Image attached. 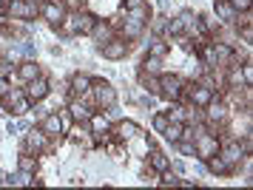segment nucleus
Returning <instances> with one entry per match:
<instances>
[{"label":"nucleus","mask_w":253,"mask_h":190,"mask_svg":"<svg viewBox=\"0 0 253 190\" xmlns=\"http://www.w3.org/2000/svg\"><path fill=\"white\" fill-rule=\"evenodd\" d=\"M157 85H160V91L168 97V100H179V97H182V85L185 82H182V77H176V74H162Z\"/></svg>","instance_id":"obj_1"},{"label":"nucleus","mask_w":253,"mask_h":190,"mask_svg":"<svg viewBox=\"0 0 253 190\" xmlns=\"http://www.w3.org/2000/svg\"><path fill=\"white\" fill-rule=\"evenodd\" d=\"M194 153L199 159H208V156H213V153H219V139L211 134H199L194 142Z\"/></svg>","instance_id":"obj_2"},{"label":"nucleus","mask_w":253,"mask_h":190,"mask_svg":"<svg viewBox=\"0 0 253 190\" xmlns=\"http://www.w3.org/2000/svg\"><path fill=\"white\" fill-rule=\"evenodd\" d=\"M3 105L9 108L12 114H17V116H23L26 111H29V97H26L23 91H9L6 97H3Z\"/></svg>","instance_id":"obj_3"},{"label":"nucleus","mask_w":253,"mask_h":190,"mask_svg":"<svg viewBox=\"0 0 253 190\" xmlns=\"http://www.w3.org/2000/svg\"><path fill=\"white\" fill-rule=\"evenodd\" d=\"M88 91H94V100H97V105H114V100H117V94H114V88L108 85V82H103V79H97V82H91V88Z\"/></svg>","instance_id":"obj_4"},{"label":"nucleus","mask_w":253,"mask_h":190,"mask_svg":"<svg viewBox=\"0 0 253 190\" xmlns=\"http://www.w3.org/2000/svg\"><path fill=\"white\" fill-rule=\"evenodd\" d=\"M126 54H128L126 37H111L108 43H103V57H108V60H123Z\"/></svg>","instance_id":"obj_5"},{"label":"nucleus","mask_w":253,"mask_h":190,"mask_svg":"<svg viewBox=\"0 0 253 190\" xmlns=\"http://www.w3.org/2000/svg\"><path fill=\"white\" fill-rule=\"evenodd\" d=\"M26 97H29V102H40L43 97L48 94V82L43 77H35V79H29L26 82V91H23Z\"/></svg>","instance_id":"obj_6"},{"label":"nucleus","mask_w":253,"mask_h":190,"mask_svg":"<svg viewBox=\"0 0 253 190\" xmlns=\"http://www.w3.org/2000/svg\"><path fill=\"white\" fill-rule=\"evenodd\" d=\"M219 156H222L230 168H233V165H239V162H242V156H245V148H242L239 142H225V145H219Z\"/></svg>","instance_id":"obj_7"},{"label":"nucleus","mask_w":253,"mask_h":190,"mask_svg":"<svg viewBox=\"0 0 253 190\" xmlns=\"http://www.w3.org/2000/svg\"><path fill=\"white\" fill-rule=\"evenodd\" d=\"M6 11H9L12 17H17V20H26V17H35L37 14V6L35 3H29V0H12Z\"/></svg>","instance_id":"obj_8"},{"label":"nucleus","mask_w":253,"mask_h":190,"mask_svg":"<svg viewBox=\"0 0 253 190\" xmlns=\"http://www.w3.org/2000/svg\"><path fill=\"white\" fill-rule=\"evenodd\" d=\"M26 148L29 151H35V153H40V151H46L48 148V136L37 128V131H29V136H26Z\"/></svg>","instance_id":"obj_9"},{"label":"nucleus","mask_w":253,"mask_h":190,"mask_svg":"<svg viewBox=\"0 0 253 190\" xmlns=\"http://www.w3.org/2000/svg\"><path fill=\"white\" fill-rule=\"evenodd\" d=\"M40 131L46 136H57L63 131V119H60V114H46L43 116V125H40Z\"/></svg>","instance_id":"obj_10"},{"label":"nucleus","mask_w":253,"mask_h":190,"mask_svg":"<svg viewBox=\"0 0 253 190\" xmlns=\"http://www.w3.org/2000/svg\"><path fill=\"white\" fill-rule=\"evenodd\" d=\"M17 74H20V79H23V82H29V79L40 77V66H37V63H32V60H26V63H20Z\"/></svg>","instance_id":"obj_11"},{"label":"nucleus","mask_w":253,"mask_h":190,"mask_svg":"<svg viewBox=\"0 0 253 190\" xmlns=\"http://www.w3.org/2000/svg\"><path fill=\"white\" fill-rule=\"evenodd\" d=\"M205 162H208V168L213 170V173H219V176H225V173H230V170H233V168L228 165V162H225V159L219 156V153H213V156H208Z\"/></svg>","instance_id":"obj_12"},{"label":"nucleus","mask_w":253,"mask_h":190,"mask_svg":"<svg viewBox=\"0 0 253 190\" xmlns=\"http://www.w3.org/2000/svg\"><path fill=\"white\" fill-rule=\"evenodd\" d=\"M182 122H173V119H168V125L162 128V136L168 139V142H179V136H182Z\"/></svg>","instance_id":"obj_13"},{"label":"nucleus","mask_w":253,"mask_h":190,"mask_svg":"<svg viewBox=\"0 0 253 190\" xmlns=\"http://www.w3.org/2000/svg\"><path fill=\"white\" fill-rule=\"evenodd\" d=\"M205 108H208V119H211V122H222V119H225V111H228V108L216 100H211Z\"/></svg>","instance_id":"obj_14"},{"label":"nucleus","mask_w":253,"mask_h":190,"mask_svg":"<svg viewBox=\"0 0 253 190\" xmlns=\"http://www.w3.org/2000/svg\"><path fill=\"white\" fill-rule=\"evenodd\" d=\"M151 168L157 170V173H162V170L171 168V159L165 156L162 151H154V153H151Z\"/></svg>","instance_id":"obj_15"},{"label":"nucleus","mask_w":253,"mask_h":190,"mask_svg":"<svg viewBox=\"0 0 253 190\" xmlns=\"http://www.w3.org/2000/svg\"><path fill=\"white\" fill-rule=\"evenodd\" d=\"M43 14H46V20L60 23L63 20V6L60 3H43Z\"/></svg>","instance_id":"obj_16"},{"label":"nucleus","mask_w":253,"mask_h":190,"mask_svg":"<svg viewBox=\"0 0 253 190\" xmlns=\"http://www.w3.org/2000/svg\"><path fill=\"white\" fill-rule=\"evenodd\" d=\"M94 26H97V17L94 14H77V32L80 34H91L94 32Z\"/></svg>","instance_id":"obj_17"},{"label":"nucleus","mask_w":253,"mask_h":190,"mask_svg":"<svg viewBox=\"0 0 253 190\" xmlns=\"http://www.w3.org/2000/svg\"><path fill=\"white\" fill-rule=\"evenodd\" d=\"M88 88H91V79L88 77H77L71 79V94H77V97H83V94H88Z\"/></svg>","instance_id":"obj_18"},{"label":"nucleus","mask_w":253,"mask_h":190,"mask_svg":"<svg viewBox=\"0 0 253 190\" xmlns=\"http://www.w3.org/2000/svg\"><path fill=\"white\" fill-rule=\"evenodd\" d=\"M88 125H91V131L97 136H103L105 131H108V119H105L103 114H94V116H88Z\"/></svg>","instance_id":"obj_19"},{"label":"nucleus","mask_w":253,"mask_h":190,"mask_svg":"<svg viewBox=\"0 0 253 190\" xmlns=\"http://www.w3.org/2000/svg\"><path fill=\"white\" fill-rule=\"evenodd\" d=\"M216 17L219 20H233L236 17V11H233V6L228 0H216Z\"/></svg>","instance_id":"obj_20"},{"label":"nucleus","mask_w":253,"mask_h":190,"mask_svg":"<svg viewBox=\"0 0 253 190\" xmlns=\"http://www.w3.org/2000/svg\"><path fill=\"white\" fill-rule=\"evenodd\" d=\"M71 119H74V122H88V116H91V114H88V108H85V105H80V102H71Z\"/></svg>","instance_id":"obj_21"},{"label":"nucleus","mask_w":253,"mask_h":190,"mask_svg":"<svg viewBox=\"0 0 253 190\" xmlns=\"http://www.w3.org/2000/svg\"><path fill=\"white\" fill-rule=\"evenodd\" d=\"M114 134H117V136H123V139H128V136H137V134H139V128H137L134 122H120V125L114 128Z\"/></svg>","instance_id":"obj_22"},{"label":"nucleus","mask_w":253,"mask_h":190,"mask_svg":"<svg viewBox=\"0 0 253 190\" xmlns=\"http://www.w3.org/2000/svg\"><path fill=\"white\" fill-rule=\"evenodd\" d=\"M168 54V43H165V40H154V43L148 45V57H165Z\"/></svg>","instance_id":"obj_23"},{"label":"nucleus","mask_w":253,"mask_h":190,"mask_svg":"<svg viewBox=\"0 0 253 190\" xmlns=\"http://www.w3.org/2000/svg\"><path fill=\"white\" fill-rule=\"evenodd\" d=\"M63 32L66 34L77 32V14H63Z\"/></svg>","instance_id":"obj_24"},{"label":"nucleus","mask_w":253,"mask_h":190,"mask_svg":"<svg viewBox=\"0 0 253 190\" xmlns=\"http://www.w3.org/2000/svg\"><path fill=\"white\" fill-rule=\"evenodd\" d=\"M160 185H165V188H176V185H179V179H176V173H171V168H168V170H162Z\"/></svg>","instance_id":"obj_25"},{"label":"nucleus","mask_w":253,"mask_h":190,"mask_svg":"<svg viewBox=\"0 0 253 190\" xmlns=\"http://www.w3.org/2000/svg\"><path fill=\"white\" fill-rule=\"evenodd\" d=\"M139 32H142V23H137V20H128L126 23V37H137Z\"/></svg>","instance_id":"obj_26"},{"label":"nucleus","mask_w":253,"mask_h":190,"mask_svg":"<svg viewBox=\"0 0 253 190\" xmlns=\"http://www.w3.org/2000/svg\"><path fill=\"white\" fill-rule=\"evenodd\" d=\"M230 6H233V11L239 14V11H251V0H228Z\"/></svg>","instance_id":"obj_27"},{"label":"nucleus","mask_w":253,"mask_h":190,"mask_svg":"<svg viewBox=\"0 0 253 190\" xmlns=\"http://www.w3.org/2000/svg\"><path fill=\"white\" fill-rule=\"evenodd\" d=\"M37 168V162L32 156H20V170H29V173H35Z\"/></svg>","instance_id":"obj_28"},{"label":"nucleus","mask_w":253,"mask_h":190,"mask_svg":"<svg viewBox=\"0 0 253 190\" xmlns=\"http://www.w3.org/2000/svg\"><path fill=\"white\" fill-rule=\"evenodd\" d=\"M228 79H230V85H245V79H242V74H239V68H230V74H228ZM248 88V85H245Z\"/></svg>","instance_id":"obj_29"},{"label":"nucleus","mask_w":253,"mask_h":190,"mask_svg":"<svg viewBox=\"0 0 253 190\" xmlns=\"http://www.w3.org/2000/svg\"><path fill=\"white\" fill-rule=\"evenodd\" d=\"M185 32V26H182V20L176 17V20H171V26H168V34H182Z\"/></svg>","instance_id":"obj_30"},{"label":"nucleus","mask_w":253,"mask_h":190,"mask_svg":"<svg viewBox=\"0 0 253 190\" xmlns=\"http://www.w3.org/2000/svg\"><path fill=\"white\" fill-rule=\"evenodd\" d=\"M165 125H168V114H157V116H154V128H157V131H162Z\"/></svg>","instance_id":"obj_31"},{"label":"nucleus","mask_w":253,"mask_h":190,"mask_svg":"<svg viewBox=\"0 0 253 190\" xmlns=\"http://www.w3.org/2000/svg\"><path fill=\"white\" fill-rule=\"evenodd\" d=\"M151 29H154L157 34H160V32H165V17H157V20L151 23Z\"/></svg>","instance_id":"obj_32"},{"label":"nucleus","mask_w":253,"mask_h":190,"mask_svg":"<svg viewBox=\"0 0 253 190\" xmlns=\"http://www.w3.org/2000/svg\"><path fill=\"white\" fill-rule=\"evenodd\" d=\"M145 68H148V71H157V68H160V57H148V60H145Z\"/></svg>","instance_id":"obj_33"},{"label":"nucleus","mask_w":253,"mask_h":190,"mask_svg":"<svg viewBox=\"0 0 253 190\" xmlns=\"http://www.w3.org/2000/svg\"><path fill=\"white\" fill-rule=\"evenodd\" d=\"M9 91H12V85H9V79H6V77H0V97H6Z\"/></svg>","instance_id":"obj_34"},{"label":"nucleus","mask_w":253,"mask_h":190,"mask_svg":"<svg viewBox=\"0 0 253 190\" xmlns=\"http://www.w3.org/2000/svg\"><path fill=\"white\" fill-rule=\"evenodd\" d=\"M9 63H6V60H3V57H0V77H6V74H9Z\"/></svg>","instance_id":"obj_35"},{"label":"nucleus","mask_w":253,"mask_h":190,"mask_svg":"<svg viewBox=\"0 0 253 190\" xmlns=\"http://www.w3.org/2000/svg\"><path fill=\"white\" fill-rule=\"evenodd\" d=\"M137 6H145V0H126V9H137Z\"/></svg>","instance_id":"obj_36"},{"label":"nucleus","mask_w":253,"mask_h":190,"mask_svg":"<svg viewBox=\"0 0 253 190\" xmlns=\"http://www.w3.org/2000/svg\"><path fill=\"white\" fill-rule=\"evenodd\" d=\"M6 185H9V176H6V173L0 170V188H6Z\"/></svg>","instance_id":"obj_37"},{"label":"nucleus","mask_w":253,"mask_h":190,"mask_svg":"<svg viewBox=\"0 0 253 190\" xmlns=\"http://www.w3.org/2000/svg\"><path fill=\"white\" fill-rule=\"evenodd\" d=\"M0 9H3V0H0Z\"/></svg>","instance_id":"obj_38"},{"label":"nucleus","mask_w":253,"mask_h":190,"mask_svg":"<svg viewBox=\"0 0 253 190\" xmlns=\"http://www.w3.org/2000/svg\"><path fill=\"white\" fill-rule=\"evenodd\" d=\"M40 3H48V0H40Z\"/></svg>","instance_id":"obj_39"}]
</instances>
